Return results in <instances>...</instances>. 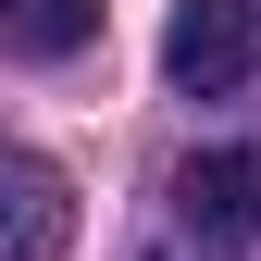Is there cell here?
Masks as SVG:
<instances>
[{"label":"cell","instance_id":"4","mask_svg":"<svg viewBox=\"0 0 261 261\" xmlns=\"http://www.w3.org/2000/svg\"><path fill=\"white\" fill-rule=\"evenodd\" d=\"M100 50V0H0V62H75Z\"/></svg>","mask_w":261,"mask_h":261},{"label":"cell","instance_id":"3","mask_svg":"<svg viewBox=\"0 0 261 261\" xmlns=\"http://www.w3.org/2000/svg\"><path fill=\"white\" fill-rule=\"evenodd\" d=\"M174 224L212 249H249L261 237V149H187L174 162Z\"/></svg>","mask_w":261,"mask_h":261},{"label":"cell","instance_id":"5","mask_svg":"<svg viewBox=\"0 0 261 261\" xmlns=\"http://www.w3.org/2000/svg\"><path fill=\"white\" fill-rule=\"evenodd\" d=\"M124 261H237V249H212V237H187V224H162V237L124 249Z\"/></svg>","mask_w":261,"mask_h":261},{"label":"cell","instance_id":"2","mask_svg":"<svg viewBox=\"0 0 261 261\" xmlns=\"http://www.w3.org/2000/svg\"><path fill=\"white\" fill-rule=\"evenodd\" d=\"M62 249H75V174L0 137V261H62Z\"/></svg>","mask_w":261,"mask_h":261},{"label":"cell","instance_id":"1","mask_svg":"<svg viewBox=\"0 0 261 261\" xmlns=\"http://www.w3.org/2000/svg\"><path fill=\"white\" fill-rule=\"evenodd\" d=\"M162 75H174L187 100H237V87L261 75V0H174Z\"/></svg>","mask_w":261,"mask_h":261}]
</instances>
